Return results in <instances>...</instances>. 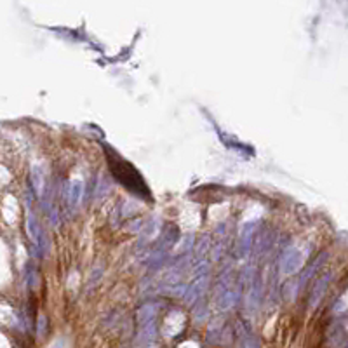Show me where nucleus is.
<instances>
[{
    "instance_id": "f257e3e1",
    "label": "nucleus",
    "mask_w": 348,
    "mask_h": 348,
    "mask_svg": "<svg viewBox=\"0 0 348 348\" xmlns=\"http://www.w3.org/2000/svg\"><path fill=\"white\" fill-rule=\"evenodd\" d=\"M107 160L110 165V171H112L113 178L118 181L120 185H124L131 193L138 195L141 198H146V201H152V195L148 186L143 181L141 174L134 169L133 164H129L127 160H124L122 157H118L115 152L107 150Z\"/></svg>"
}]
</instances>
